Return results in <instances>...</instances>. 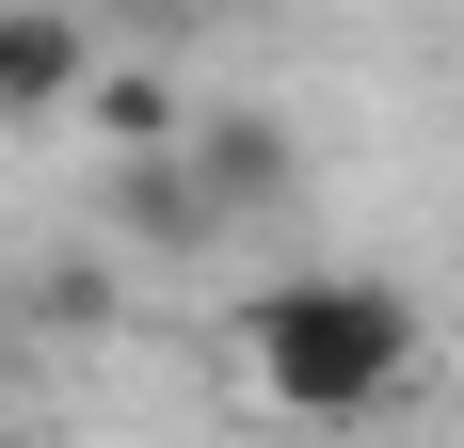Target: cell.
I'll use <instances>...</instances> for the list:
<instances>
[{
  "label": "cell",
  "mask_w": 464,
  "mask_h": 448,
  "mask_svg": "<svg viewBox=\"0 0 464 448\" xmlns=\"http://www.w3.org/2000/svg\"><path fill=\"white\" fill-rule=\"evenodd\" d=\"M240 385L273 416H304V433H353V416H384L401 385H417V353H432V320H417V288L401 272H353V257H321V272H273L256 305H240Z\"/></svg>",
  "instance_id": "1"
},
{
  "label": "cell",
  "mask_w": 464,
  "mask_h": 448,
  "mask_svg": "<svg viewBox=\"0 0 464 448\" xmlns=\"http://www.w3.org/2000/svg\"><path fill=\"white\" fill-rule=\"evenodd\" d=\"M81 96H96V33H81V0H0V129L81 112Z\"/></svg>",
  "instance_id": "2"
},
{
  "label": "cell",
  "mask_w": 464,
  "mask_h": 448,
  "mask_svg": "<svg viewBox=\"0 0 464 448\" xmlns=\"http://www.w3.org/2000/svg\"><path fill=\"white\" fill-rule=\"evenodd\" d=\"M192 177L225 192V224L288 209V129H273V112H192Z\"/></svg>",
  "instance_id": "3"
},
{
  "label": "cell",
  "mask_w": 464,
  "mask_h": 448,
  "mask_svg": "<svg viewBox=\"0 0 464 448\" xmlns=\"http://www.w3.org/2000/svg\"><path fill=\"white\" fill-rule=\"evenodd\" d=\"M81 112H96V144H112V161H177L208 96H177L160 64H96V96H81Z\"/></svg>",
  "instance_id": "4"
},
{
  "label": "cell",
  "mask_w": 464,
  "mask_h": 448,
  "mask_svg": "<svg viewBox=\"0 0 464 448\" xmlns=\"http://www.w3.org/2000/svg\"><path fill=\"white\" fill-rule=\"evenodd\" d=\"M112 16H208V0H112Z\"/></svg>",
  "instance_id": "5"
},
{
  "label": "cell",
  "mask_w": 464,
  "mask_h": 448,
  "mask_svg": "<svg viewBox=\"0 0 464 448\" xmlns=\"http://www.w3.org/2000/svg\"><path fill=\"white\" fill-rule=\"evenodd\" d=\"M0 448H16V433H0Z\"/></svg>",
  "instance_id": "6"
}]
</instances>
